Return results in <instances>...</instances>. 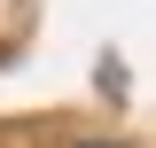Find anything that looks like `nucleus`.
<instances>
[{
	"label": "nucleus",
	"mask_w": 156,
	"mask_h": 148,
	"mask_svg": "<svg viewBox=\"0 0 156 148\" xmlns=\"http://www.w3.org/2000/svg\"><path fill=\"white\" fill-rule=\"evenodd\" d=\"M86 148H109V140H86Z\"/></svg>",
	"instance_id": "1"
}]
</instances>
